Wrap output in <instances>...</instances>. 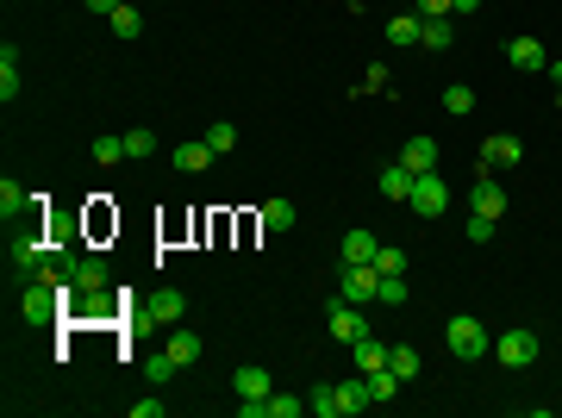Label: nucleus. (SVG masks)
<instances>
[{"mask_svg": "<svg viewBox=\"0 0 562 418\" xmlns=\"http://www.w3.org/2000/svg\"><path fill=\"white\" fill-rule=\"evenodd\" d=\"M443 344H450V356H456V362H481V356H494L487 325H481V318H469V312H456V318L443 325Z\"/></svg>", "mask_w": 562, "mask_h": 418, "instance_id": "1", "label": "nucleus"}, {"mask_svg": "<svg viewBox=\"0 0 562 418\" xmlns=\"http://www.w3.org/2000/svg\"><path fill=\"white\" fill-rule=\"evenodd\" d=\"M407 206H413L419 219H437V213L450 206V181H443L437 169H425V175H413V194H407Z\"/></svg>", "mask_w": 562, "mask_h": 418, "instance_id": "2", "label": "nucleus"}, {"mask_svg": "<svg viewBox=\"0 0 562 418\" xmlns=\"http://www.w3.org/2000/svg\"><path fill=\"white\" fill-rule=\"evenodd\" d=\"M57 312H63V293H57V287H50L44 275H38L31 287H25V293H19V318H25V325H50Z\"/></svg>", "mask_w": 562, "mask_h": 418, "instance_id": "3", "label": "nucleus"}, {"mask_svg": "<svg viewBox=\"0 0 562 418\" xmlns=\"http://www.w3.org/2000/svg\"><path fill=\"white\" fill-rule=\"evenodd\" d=\"M375 293H382V269H375V263H344V275H338V300L363 306V300H375Z\"/></svg>", "mask_w": 562, "mask_h": 418, "instance_id": "4", "label": "nucleus"}, {"mask_svg": "<svg viewBox=\"0 0 562 418\" xmlns=\"http://www.w3.org/2000/svg\"><path fill=\"white\" fill-rule=\"evenodd\" d=\"M494 356H500L506 369H531V362H538V331H506V337H494Z\"/></svg>", "mask_w": 562, "mask_h": 418, "instance_id": "5", "label": "nucleus"}, {"mask_svg": "<svg viewBox=\"0 0 562 418\" xmlns=\"http://www.w3.org/2000/svg\"><path fill=\"white\" fill-rule=\"evenodd\" d=\"M519 156H525V144L513 138V132H494V138H481V169H487V175H500V169H513Z\"/></svg>", "mask_w": 562, "mask_h": 418, "instance_id": "6", "label": "nucleus"}, {"mask_svg": "<svg viewBox=\"0 0 562 418\" xmlns=\"http://www.w3.org/2000/svg\"><path fill=\"white\" fill-rule=\"evenodd\" d=\"M325 331H331L338 344H356V337L369 331V318H363V306H350V300H338V306L325 312Z\"/></svg>", "mask_w": 562, "mask_h": 418, "instance_id": "7", "label": "nucleus"}, {"mask_svg": "<svg viewBox=\"0 0 562 418\" xmlns=\"http://www.w3.org/2000/svg\"><path fill=\"white\" fill-rule=\"evenodd\" d=\"M50 257H57V250H50V244H38L31 231H19V238H13V269H25V275H38V269H44Z\"/></svg>", "mask_w": 562, "mask_h": 418, "instance_id": "8", "label": "nucleus"}, {"mask_svg": "<svg viewBox=\"0 0 562 418\" xmlns=\"http://www.w3.org/2000/svg\"><path fill=\"white\" fill-rule=\"evenodd\" d=\"M506 57H513V69H544L550 63V50L531 38V31H519V38H506Z\"/></svg>", "mask_w": 562, "mask_h": 418, "instance_id": "9", "label": "nucleus"}, {"mask_svg": "<svg viewBox=\"0 0 562 418\" xmlns=\"http://www.w3.org/2000/svg\"><path fill=\"white\" fill-rule=\"evenodd\" d=\"M469 206H475V213H487V219H500V213H506V187H500V181H494V175L481 169V181H475Z\"/></svg>", "mask_w": 562, "mask_h": 418, "instance_id": "10", "label": "nucleus"}, {"mask_svg": "<svg viewBox=\"0 0 562 418\" xmlns=\"http://www.w3.org/2000/svg\"><path fill=\"white\" fill-rule=\"evenodd\" d=\"M232 388H238V400H269V394H276L269 369H257V362H244V369L232 375Z\"/></svg>", "mask_w": 562, "mask_h": 418, "instance_id": "11", "label": "nucleus"}, {"mask_svg": "<svg viewBox=\"0 0 562 418\" xmlns=\"http://www.w3.org/2000/svg\"><path fill=\"white\" fill-rule=\"evenodd\" d=\"M400 169H407V175L437 169V138H407V150H400Z\"/></svg>", "mask_w": 562, "mask_h": 418, "instance_id": "12", "label": "nucleus"}, {"mask_svg": "<svg viewBox=\"0 0 562 418\" xmlns=\"http://www.w3.org/2000/svg\"><path fill=\"white\" fill-rule=\"evenodd\" d=\"M181 312H188V293H175V287L150 293V318H156V325H181Z\"/></svg>", "mask_w": 562, "mask_h": 418, "instance_id": "13", "label": "nucleus"}, {"mask_svg": "<svg viewBox=\"0 0 562 418\" xmlns=\"http://www.w3.org/2000/svg\"><path fill=\"white\" fill-rule=\"evenodd\" d=\"M363 406H375V394H369V375H356V381H338V413H363Z\"/></svg>", "mask_w": 562, "mask_h": 418, "instance_id": "14", "label": "nucleus"}, {"mask_svg": "<svg viewBox=\"0 0 562 418\" xmlns=\"http://www.w3.org/2000/svg\"><path fill=\"white\" fill-rule=\"evenodd\" d=\"M206 162H213V144H206V138H188V144H175V169H181V175H200Z\"/></svg>", "mask_w": 562, "mask_h": 418, "instance_id": "15", "label": "nucleus"}, {"mask_svg": "<svg viewBox=\"0 0 562 418\" xmlns=\"http://www.w3.org/2000/svg\"><path fill=\"white\" fill-rule=\"evenodd\" d=\"M338 250H344V263H375V250H382V244H375V231H363V225H356V231H344V244H338Z\"/></svg>", "mask_w": 562, "mask_h": 418, "instance_id": "16", "label": "nucleus"}, {"mask_svg": "<svg viewBox=\"0 0 562 418\" xmlns=\"http://www.w3.org/2000/svg\"><path fill=\"white\" fill-rule=\"evenodd\" d=\"M419 31H425V19H419V13H394V19H388V44H394V50L419 44Z\"/></svg>", "mask_w": 562, "mask_h": 418, "instance_id": "17", "label": "nucleus"}, {"mask_svg": "<svg viewBox=\"0 0 562 418\" xmlns=\"http://www.w3.org/2000/svg\"><path fill=\"white\" fill-rule=\"evenodd\" d=\"M162 350H169V356H175V362H181V369H188V362H200V356H206V344H200V331H175V337H169V344H162Z\"/></svg>", "mask_w": 562, "mask_h": 418, "instance_id": "18", "label": "nucleus"}, {"mask_svg": "<svg viewBox=\"0 0 562 418\" xmlns=\"http://www.w3.org/2000/svg\"><path fill=\"white\" fill-rule=\"evenodd\" d=\"M350 350H356V369H363V375H375V369H388V344H375L369 331H363V337H356Z\"/></svg>", "mask_w": 562, "mask_h": 418, "instance_id": "19", "label": "nucleus"}, {"mask_svg": "<svg viewBox=\"0 0 562 418\" xmlns=\"http://www.w3.org/2000/svg\"><path fill=\"white\" fill-rule=\"evenodd\" d=\"M175 369H181V362H175L169 350H156V356H144V381H150V388H169V381H175Z\"/></svg>", "mask_w": 562, "mask_h": 418, "instance_id": "20", "label": "nucleus"}, {"mask_svg": "<svg viewBox=\"0 0 562 418\" xmlns=\"http://www.w3.org/2000/svg\"><path fill=\"white\" fill-rule=\"evenodd\" d=\"M419 44H425V50H450V44H456V25H450V13H443V19H425Z\"/></svg>", "mask_w": 562, "mask_h": 418, "instance_id": "21", "label": "nucleus"}, {"mask_svg": "<svg viewBox=\"0 0 562 418\" xmlns=\"http://www.w3.org/2000/svg\"><path fill=\"white\" fill-rule=\"evenodd\" d=\"M294 200H263V231H294Z\"/></svg>", "mask_w": 562, "mask_h": 418, "instance_id": "22", "label": "nucleus"}, {"mask_svg": "<svg viewBox=\"0 0 562 418\" xmlns=\"http://www.w3.org/2000/svg\"><path fill=\"white\" fill-rule=\"evenodd\" d=\"M25 200H31V194H25V187H19V181H13V175H6V181H0V219H6V225H13V219H19V213H25Z\"/></svg>", "mask_w": 562, "mask_h": 418, "instance_id": "23", "label": "nucleus"}, {"mask_svg": "<svg viewBox=\"0 0 562 418\" xmlns=\"http://www.w3.org/2000/svg\"><path fill=\"white\" fill-rule=\"evenodd\" d=\"M388 369H394L400 381H419V350H413V344H394V350H388Z\"/></svg>", "mask_w": 562, "mask_h": 418, "instance_id": "24", "label": "nucleus"}, {"mask_svg": "<svg viewBox=\"0 0 562 418\" xmlns=\"http://www.w3.org/2000/svg\"><path fill=\"white\" fill-rule=\"evenodd\" d=\"M437 107H443L450 119H469V113H475V94H469V88L456 82V88H443V100H437Z\"/></svg>", "mask_w": 562, "mask_h": 418, "instance_id": "25", "label": "nucleus"}, {"mask_svg": "<svg viewBox=\"0 0 562 418\" xmlns=\"http://www.w3.org/2000/svg\"><path fill=\"white\" fill-rule=\"evenodd\" d=\"M382 194H388V200H407V194H413V175H407L400 162H388V169H382Z\"/></svg>", "mask_w": 562, "mask_h": 418, "instance_id": "26", "label": "nucleus"}, {"mask_svg": "<svg viewBox=\"0 0 562 418\" xmlns=\"http://www.w3.org/2000/svg\"><path fill=\"white\" fill-rule=\"evenodd\" d=\"M306 413L312 418H344L338 413V388H312V394H306Z\"/></svg>", "mask_w": 562, "mask_h": 418, "instance_id": "27", "label": "nucleus"}, {"mask_svg": "<svg viewBox=\"0 0 562 418\" xmlns=\"http://www.w3.org/2000/svg\"><path fill=\"white\" fill-rule=\"evenodd\" d=\"M206 144H213V156H225V150H238V126H232V119H219V126L206 132Z\"/></svg>", "mask_w": 562, "mask_h": 418, "instance_id": "28", "label": "nucleus"}, {"mask_svg": "<svg viewBox=\"0 0 562 418\" xmlns=\"http://www.w3.org/2000/svg\"><path fill=\"white\" fill-rule=\"evenodd\" d=\"M88 156H94V162H107V169H113V162H119V156H126V138H94V144H88Z\"/></svg>", "mask_w": 562, "mask_h": 418, "instance_id": "29", "label": "nucleus"}, {"mask_svg": "<svg viewBox=\"0 0 562 418\" xmlns=\"http://www.w3.org/2000/svg\"><path fill=\"white\" fill-rule=\"evenodd\" d=\"M300 413H306L300 394H269V418H300Z\"/></svg>", "mask_w": 562, "mask_h": 418, "instance_id": "30", "label": "nucleus"}, {"mask_svg": "<svg viewBox=\"0 0 562 418\" xmlns=\"http://www.w3.org/2000/svg\"><path fill=\"white\" fill-rule=\"evenodd\" d=\"M113 31H119V38H138V31H144V13H138V6H119V13H113Z\"/></svg>", "mask_w": 562, "mask_h": 418, "instance_id": "31", "label": "nucleus"}, {"mask_svg": "<svg viewBox=\"0 0 562 418\" xmlns=\"http://www.w3.org/2000/svg\"><path fill=\"white\" fill-rule=\"evenodd\" d=\"M150 150H156V132H150V126L126 132V156H150Z\"/></svg>", "mask_w": 562, "mask_h": 418, "instance_id": "32", "label": "nucleus"}, {"mask_svg": "<svg viewBox=\"0 0 562 418\" xmlns=\"http://www.w3.org/2000/svg\"><path fill=\"white\" fill-rule=\"evenodd\" d=\"M382 306H400L407 300V275H382V293H375Z\"/></svg>", "mask_w": 562, "mask_h": 418, "instance_id": "33", "label": "nucleus"}, {"mask_svg": "<svg viewBox=\"0 0 562 418\" xmlns=\"http://www.w3.org/2000/svg\"><path fill=\"white\" fill-rule=\"evenodd\" d=\"M375 269L382 275H407V250H375Z\"/></svg>", "mask_w": 562, "mask_h": 418, "instance_id": "34", "label": "nucleus"}, {"mask_svg": "<svg viewBox=\"0 0 562 418\" xmlns=\"http://www.w3.org/2000/svg\"><path fill=\"white\" fill-rule=\"evenodd\" d=\"M494 238V219L487 213H469V244H487Z\"/></svg>", "mask_w": 562, "mask_h": 418, "instance_id": "35", "label": "nucleus"}, {"mask_svg": "<svg viewBox=\"0 0 562 418\" xmlns=\"http://www.w3.org/2000/svg\"><path fill=\"white\" fill-rule=\"evenodd\" d=\"M363 88L382 94V88H388V63H369V69H363Z\"/></svg>", "mask_w": 562, "mask_h": 418, "instance_id": "36", "label": "nucleus"}, {"mask_svg": "<svg viewBox=\"0 0 562 418\" xmlns=\"http://www.w3.org/2000/svg\"><path fill=\"white\" fill-rule=\"evenodd\" d=\"M413 13H419V19H443V13H450V0H413Z\"/></svg>", "mask_w": 562, "mask_h": 418, "instance_id": "37", "label": "nucleus"}, {"mask_svg": "<svg viewBox=\"0 0 562 418\" xmlns=\"http://www.w3.org/2000/svg\"><path fill=\"white\" fill-rule=\"evenodd\" d=\"M238 418H269V400H238Z\"/></svg>", "mask_w": 562, "mask_h": 418, "instance_id": "38", "label": "nucleus"}, {"mask_svg": "<svg viewBox=\"0 0 562 418\" xmlns=\"http://www.w3.org/2000/svg\"><path fill=\"white\" fill-rule=\"evenodd\" d=\"M82 6H88V13H101V19H113V13H119L126 0H82Z\"/></svg>", "mask_w": 562, "mask_h": 418, "instance_id": "39", "label": "nucleus"}, {"mask_svg": "<svg viewBox=\"0 0 562 418\" xmlns=\"http://www.w3.org/2000/svg\"><path fill=\"white\" fill-rule=\"evenodd\" d=\"M450 13H456V19H469V13H481V0H450Z\"/></svg>", "mask_w": 562, "mask_h": 418, "instance_id": "40", "label": "nucleus"}, {"mask_svg": "<svg viewBox=\"0 0 562 418\" xmlns=\"http://www.w3.org/2000/svg\"><path fill=\"white\" fill-rule=\"evenodd\" d=\"M544 75L557 82V100H562V57H550V63H544Z\"/></svg>", "mask_w": 562, "mask_h": 418, "instance_id": "41", "label": "nucleus"}]
</instances>
